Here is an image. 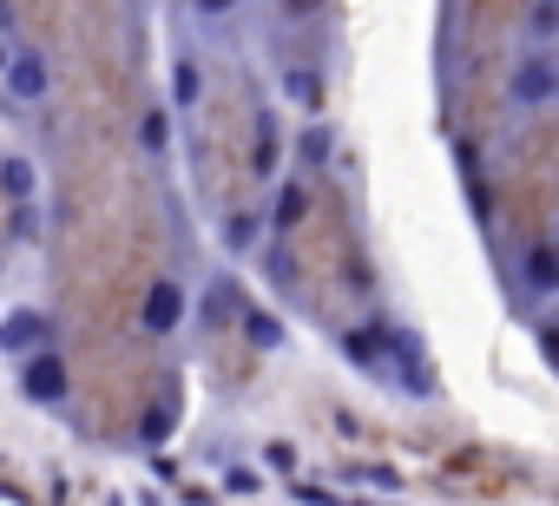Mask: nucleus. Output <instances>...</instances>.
I'll return each mask as SVG.
<instances>
[{
	"mask_svg": "<svg viewBox=\"0 0 559 506\" xmlns=\"http://www.w3.org/2000/svg\"><path fill=\"white\" fill-rule=\"evenodd\" d=\"M0 34H14V8H8V0H0Z\"/></svg>",
	"mask_w": 559,
	"mask_h": 506,
	"instance_id": "obj_21",
	"label": "nucleus"
},
{
	"mask_svg": "<svg viewBox=\"0 0 559 506\" xmlns=\"http://www.w3.org/2000/svg\"><path fill=\"white\" fill-rule=\"evenodd\" d=\"M290 152H297V165H304V178H317V171H330L336 165V125L330 119H310L297 138H290Z\"/></svg>",
	"mask_w": 559,
	"mask_h": 506,
	"instance_id": "obj_11",
	"label": "nucleus"
},
{
	"mask_svg": "<svg viewBox=\"0 0 559 506\" xmlns=\"http://www.w3.org/2000/svg\"><path fill=\"white\" fill-rule=\"evenodd\" d=\"M343 356L362 375H389V362H395V323H356V329H343Z\"/></svg>",
	"mask_w": 559,
	"mask_h": 506,
	"instance_id": "obj_5",
	"label": "nucleus"
},
{
	"mask_svg": "<svg viewBox=\"0 0 559 506\" xmlns=\"http://www.w3.org/2000/svg\"><path fill=\"white\" fill-rule=\"evenodd\" d=\"M224 486H230V493H257L263 480H257V467H224Z\"/></svg>",
	"mask_w": 559,
	"mask_h": 506,
	"instance_id": "obj_20",
	"label": "nucleus"
},
{
	"mask_svg": "<svg viewBox=\"0 0 559 506\" xmlns=\"http://www.w3.org/2000/svg\"><path fill=\"white\" fill-rule=\"evenodd\" d=\"M34 349H53V316L47 310H8L0 316V356H34Z\"/></svg>",
	"mask_w": 559,
	"mask_h": 506,
	"instance_id": "obj_6",
	"label": "nucleus"
},
{
	"mask_svg": "<svg viewBox=\"0 0 559 506\" xmlns=\"http://www.w3.org/2000/svg\"><path fill=\"white\" fill-rule=\"evenodd\" d=\"M40 191V171H34V158H21V152H8V158H0V197H34Z\"/></svg>",
	"mask_w": 559,
	"mask_h": 506,
	"instance_id": "obj_14",
	"label": "nucleus"
},
{
	"mask_svg": "<svg viewBox=\"0 0 559 506\" xmlns=\"http://www.w3.org/2000/svg\"><path fill=\"white\" fill-rule=\"evenodd\" d=\"M132 8H139V0H132Z\"/></svg>",
	"mask_w": 559,
	"mask_h": 506,
	"instance_id": "obj_24",
	"label": "nucleus"
},
{
	"mask_svg": "<svg viewBox=\"0 0 559 506\" xmlns=\"http://www.w3.org/2000/svg\"><path fill=\"white\" fill-rule=\"evenodd\" d=\"M257 237H263V217H257V210H230V217H224V250H230V257L257 250Z\"/></svg>",
	"mask_w": 559,
	"mask_h": 506,
	"instance_id": "obj_15",
	"label": "nucleus"
},
{
	"mask_svg": "<svg viewBox=\"0 0 559 506\" xmlns=\"http://www.w3.org/2000/svg\"><path fill=\"white\" fill-rule=\"evenodd\" d=\"M250 171L270 184V178H284V119H276V106L257 112V145H250Z\"/></svg>",
	"mask_w": 559,
	"mask_h": 506,
	"instance_id": "obj_9",
	"label": "nucleus"
},
{
	"mask_svg": "<svg viewBox=\"0 0 559 506\" xmlns=\"http://www.w3.org/2000/svg\"><path fill=\"white\" fill-rule=\"evenodd\" d=\"M14 237H21V243H34V237H40V210H34V197H21V204H14Z\"/></svg>",
	"mask_w": 559,
	"mask_h": 506,
	"instance_id": "obj_19",
	"label": "nucleus"
},
{
	"mask_svg": "<svg viewBox=\"0 0 559 506\" xmlns=\"http://www.w3.org/2000/svg\"><path fill=\"white\" fill-rule=\"evenodd\" d=\"M526 40L533 47L559 40V0H533V8H526Z\"/></svg>",
	"mask_w": 559,
	"mask_h": 506,
	"instance_id": "obj_17",
	"label": "nucleus"
},
{
	"mask_svg": "<svg viewBox=\"0 0 559 506\" xmlns=\"http://www.w3.org/2000/svg\"><path fill=\"white\" fill-rule=\"evenodd\" d=\"M552 80H559V53L552 47H526L513 60V73H507V99L520 112H539V106H552Z\"/></svg>",
	"mask_w": 559,
	"mask_h": 506,
	"instance_id": "obj_1",
	"label": "nucleus"
},
{
	"mask_svg": "<svg viewBox=\"0 0 559 506\" xmlns=\"http://www.w3.org/2000/svg\"><path fill=\"white\" fill-rule=\"evenodd\" d=\"M304 217H310V178H270V217L263 224L276 237H290Z\"/></svg>",
	"mask_w": 559,
	"mask_h": 506,
	"instance_id": "obj_8",
	"label": "nucleus"
},
{
	"mask_svg": "<svg viewBox=\"0 0 559 506\" xmlns=\"http://www.w3.org/2000/svg\"><path fill=\"white\" fill-rule=\"evenodd\" d=\"M276 86H284V99H290V106H304L310 119H323V112H330V80H323L317 67H304V60L276 73Z\"/></svg>",
	"mask_w": 559,
	"mask_h": 506,
	"instance_id": "obj_10",
	"label": "nucleus"
},
{
	"mask_svg": "<svg viewBox=\"0 0 559 506\" xmlns=\"http://www.w3.org/2000/svg\"><path fill=\"white\" fill-rule=\"evenodd\" d=\"M520 290L533 303H552L559 297V243H526L520 250Z\"/></svg>",
	"mask_w": 559,
	"mask_h": 506,
	"instance_id": "obj_7",
	"label": "nucleus"
},
{
	"mask_svg": "<svg viewBox=\"0 0 559 506\" xmlns=\"http://www.w3.org/2000/svg\"><path fill=\"white\" fill-rule=\"evenodd\" d=\"M191 14H198L204 27H224V21H237V14H243V0H191Z\"/></svg>",
	"mask_w": 559,
	"mask_h": 506,
	"instance_id": "obj_18",
	"label": "nucleus"
},
{
	"mask_svg": "<svg viewBox=\"0 0 559 506\" xmlns=\"http://www.w3.org/2000/svg\"><path fill=\"white\" fill-rule=\"evenodd\" d=\"M552 106H559V80H552Z\"/></svg>",
	"mask_w": 559,
	"mask_h": 506,
	"instance_id": "obj_23",
	"label": "nucleus"
},
{
	"mask_svg": "<svg viewBox=\"0 0 559 506\" xmlns=\"http://www.w3.org/2000/svg\"><path fill=\"white\" fill-rule=\"evenodd\" d=\"M185 310H191V290H185L178 277H158V284L145 290V303H139V329H145V336H178V329H185Z\"/></svg>",
	"mask_w": 559,
	"mask_h": 506,
	"instance_id": "obj_3",
	"label": "nucleus"
},
{
	"mask_svg": "<svg viewBox=\"0 0 559 506\" xmlns=\"http://www.w3.org/2000/svg\"><path fill=\"white\" fill-rule=\"evenodd\" d=\"M21 395H27L34 408H60V401L73 395L67 356H60V349H34V356H21Z\"/></svg>",
	"mask_w": 559,
	"mask_h": 506,
	"instance_id": "obj_2",
	"label": "nucleus"
},
{
	"mask_svg": "<svg viewBox=\"0 0 559 506\" xmlns=\"http://www.w3.org/2000/svg\"><path fill=\"white\" fill-rule=\"evenodd\" d=\"M198 93H204V73H198V60L185 53V60L171 67V112H191V106H198Z\"/></svg>",
	"mask_w": 559,
	"mask_h": 506,
	"instance_id": "obj_16",
	"label": "nucleus"
},
{
	"mask_svg": "<svg viewBox=\"0 0 559 506\" xmlns=\"http://www.w3.org/2000/svg\"><path fill=\"white\" fill-rule=\"evenodd\" d=\"M0 67H8V40H0Z\"/></svg>",
	"mask_w": 559,
	"mask_h": 506,
	"instance_id": "obj_22",
	"label": "nucleus"
},
{
	"mask_svg": "<svg viewBox=\"0 0 559 506\" xmlns=\"http://www.w3.org/2000/svg\"><path fill=\"white\" fill-rule=\"evenodd\" d=\"M237 323H243V342H250V349H284V316H276V310L243 303V310H237Z\"/></svg>",
	"mask_w": 559,
	"mask_h": 506,
	"instance_id": "obj_13",
	"label": "nucleus"
},
{
	"mask_svg": "<svg viewBox=\"0 0 559 506\" xmlns=\"http://www.w3.org/2000/svg\"><path fill=\"white\" fill-rule=\"evenodd\" d=\"M132 138H139V152H145V158L158 165V158H165V152L178 145V125H171V99H165V106H145V112H139V132H132Z\"/></svg>",
	"mask_w": 559,
	"mask_h": 506,
	"instance_id": "obj_12",
	"label": "nucleus"
},
{
	"mask_svg": "<svg viewBox=\"0 0 559 506\" xmlns=\"http://www.w3.org/2000/svg\"><path fill=\"white\" fill-rule=\"evenodd\" d=\"M0 80H8V99H21V106H40V99L53 93V60H47V53H34V47H21V53H8Z\"/></svg>",
	"mask_w": 559,
	"mask_h": 506,
	"instance_id": "obj_4",
	"label": "nucleus"
}]
</instances>
